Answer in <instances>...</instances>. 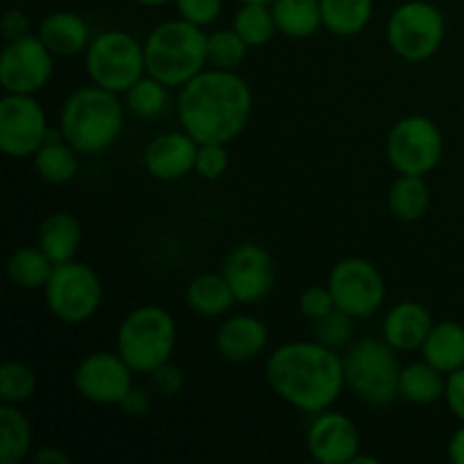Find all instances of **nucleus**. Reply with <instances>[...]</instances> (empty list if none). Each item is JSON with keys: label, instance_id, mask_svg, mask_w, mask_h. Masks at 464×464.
<instances>
[{"label": "nucleus", "instance_id": "nucleus-1", "mask_svg": "<svg viewBox=\"0 0 464 464\" xmlns=\"http://www.w3.org/2000/svg\"><path fill=\"white\" fill-rule=\"evenodd\" d=\"M266 376L272 392L306 415L334 406L347 388L344 358L320 340H295L267 356Z\"/></svg>", "mask_w": 464, "mask_h": 464}, {"label": "nucleus", "instance_id": "nucleus-2", "mask_svg": "<svg viewBox=\"0 0 464 464\" xmlns=\"http://www.w3.org/2000/svg\"><path fill=\"white\" fill-rule=\"evenodd\" d=\"M254 93L236 71L204 68L198 77L181 86L177 100L181 130L198 143H231L249 125Z\"/></svg>", "mask_w": 464, "mask_h": 464}, {"label": "nucleus", "instance_id": "nucleus-3", "mask_svg": "<svg viewBox=\"0 0 464 464\" xmlns=\"http://www.w3.org/2000/svg\"><path fill=\"white\" fill-rule=\"evenodd\" d=\"M125 109L118 93L91 82L66 98L59 113V131L77 152L93 157L121 139Z\"/></svg>", "mask_w": 464, "mask_h": 464}, {"label": "nucleus", "instance_id": "nucleus-4", "mask_svg": "<svg viewBox=\"0 0 464 464\" xmlns=\"http://www.w3.org/2000/svg\"><path fill=\"white\" fill-rule=\"evenodd\" d=\"M207 41L204 27L184 18L159 23L143 44L148 72L168 89H181L208 68Z\"/></svg>", "mask_w": 464, "mask_h": 464}, {"label": "nucleus", "instance_id": "nucleus-5", "mask_svg": "<svg viewBox=\"0 0 464 464\" xmlns=\"http://www.w3.org/2000/svg\"><path fill=\"white\" fill-rule=\"evenodd\" d=\"M177 349V322L170 311L145 304L127 313L116 334V352L134 374H152Z\"/></svg>", "mask_w": 464, "mask_h": 464}, {"label": "nucleus", "instance_id": "nucleus-6", "mask_svg": "<svg viewBox=\"0 0 464 464\" xmlns=\"http://www.w3.org/2000/svg\"><path fill=\"white\" fill-rule=\"evenodd\" d=\"M397 353L383 338H362L353 343L343 356L349 392L367 406H392L399 399L401 374Z\"/></svg>", "mask_w": 464, "mask_h": 464}, {"label": "nucleus", "instance_id": "nucleus-7", "mask_svg": "<svg viewBox=\"0 0 464 464\" xmlns=\"http://www.w3.org/2000/svg\"><path fill=\"white\" fill-rule=\"evenodd\" d=\"M84 68L93 84L121 95L148 72L145 45L122 30L100 32L86 48Z\"/></svg>", "mask_w": 464, "mask_h": 464}, {"label": "nucleus", "instance_id": "nucleus-8", "mask_svg": "<svg viewBox=\"0 0 464 464\" xmlns=\"http://www.w3.org/2000/svg\"><path fill=\"white\" fill-rule=\"evenodd\" d=\"M388 45L403 62H429L442 48L447 18L429 0H408L388 18Z\"/></svg>", "mask_w": 464, "mask_h": 464}, {"label": "nucleus", "instance_id": "nucleus-9", "mask_svg": "<svg viewBox=\"0 0 464 464\" xmlns=\"http://www.w3.org/2000/svg\"><path fill=\"white\" fill-rule=\"evenodd\" d=\"M45 306L63 324H86L102 306L104 288L98 272L80 261L54 266L53 276L44 288Z\"/></svg>", "mask_w": 464, "mask_h": 464}, {"label": "nucleus", "instance_id": "nucleus-10", "mask_svg": "<svg viewBox=\"0 0 464 464\" xmlns=\"http://www.w3.org/2000/svg\"><path fill=\"white\" fill-rule=\"evenodd\" d=\"M385 154L397 175H430L444 157L442 130L433 118L421 113L401 118L388 131Z\"/></svg>", "mask_w": 464, "mask_h": 464}, {"label": "nucleus", "instance_id": "nucleus-11", "mask_svg": "<svg viewBox=\"0 0 464 464\" xmlns=\"http://www.w3.org/2000/svg\"><path fill=\"white\" fill-rule=\"evenodd\" d=\"M329 290L335 308L353 320L376 315L385 302V281L379 267L361 256H347L334 266L329 275Z\"/></svg>", "mask_w": 464, "mask_h": 464}, {"label": "nucleus", "instance_id": "nucleus-12", "mask_svg": "<svg viewBox=\"0 0 464 464\" xmlns=\"http://www.w3.org/2000/svg\"><path fill=\"white\" fill-rule=\"evenodd\" d=\"M48 134V116L34 95L5 93L0 100V150L7 157H34Z\"/></svg>", "mask_w": 464, "mask_h": 464}, {"label": "nucleus", "instance_id": "nucleus-13", "mask_svg": "<svg viewBox=\"0 0 464 464\" xmlns=\"http://www.w3.org/2000/svg\"><path fill=\"white\" fill-rule=\"evenodd\" d=\"M54 72V54L39 34L7 41L0 54V86L5 93L36 95L48 86Z\"/></svg>", "mask_w": 464, "mask_h": 464}, {"label": "nucleus", "instance_id": "nucleus-14", "mask_svg": "<svg viewBox=\"0 0 464 464\" xmlns=\"http://www.w3.org/2000/svg\"><path fill=\"white\" fill-rule=\"evenodd\" d=\"M134 370L118 352H93L77 365L72 383L77 394L95 406H121L134 388Z\"/></svg>", "mask_w": 464, "mask_h": 464}, {"label": "nucleus", "instance_id": "nucleus-15", "mask_svg": "<svg viewBox=\"0 0 464 464\" xmlns=\"http://www.w3.org/2000/svg\"><path fill=\"white\" fill-rule=\"evenodd\" d=\"M222 275L229 281L236 302L252 306V304L263 302L275 288V258L263 245L243 243L229 252Z\"/></svg>", "mask_w": 464, "mask_h": 464}, {"label": "nucleus", "instance_id": "nucleus-16", "mask_svg": "<svg viewBox=\"0 0 464 464\" xmlns=\"http://www.w3.org/2000/svg\"><path fill=\"white\" fill-rule=\"evenodd\" d=\"M361 430L352 417L335 411L313 415L306 430L308 456L320 464H352L361 453Z\"/></svg>", "mask_w": 464, "mask_h": 464}, {"label": "nucleus", "instance_id": "nucleus-17", "mask_svg": "<svg viewBox=\"0 0 464 464\" xmlns=\"http://www.w3.org/2000/svg\"><path fill=\"white\" fill-rule=\"evenodd\" d=\"M199 143L186 130L154 136L143 152V168L159 181H177L195 172Z\"/></svg>", "mask_w": 464, "mask_h": 464}, {"label": "nucleus", "instance_id": "nucleus-18", "mask_svg": "<svg viewBox=\"0 0 464 464\" xmlns=\"http://www.w3.org/2000/svg\"><path fill=\"white\" fill-rule=\"evenodd\" d=\"M270 344V329L254 315H229L216 334V349L227 362H249Z\"/></svg>", "mask_w": 464, "mask_h": 464}, {"label": "nucleus", "instance_id": "nucleus-19", "mask_svg": "<svg viewBox=\"0 0 464 464\" xmlns=\"http://www.w3.org/2000/svg\"><path fill=\"white\" fill-rule=\"evenodd\" d=\"M435 320L429 308L420 302H399L383 317V340L399 353H411L421 349L429 338Z\"/></svg>", "mask_w": 464, "mask_h": 464}, {"label": "nucleus", "instance_id": "nucleus-20", "mask_svg": "<svg viewBox=\"0 0 464 464\" xmlns=\"http://www.w3.org/2000/svg\"><path fill=\"white\" fill-rule=\"evenodd\" d=\"M39 39L48 45L54 57H75L84 54L91 44V27L84 16L75 12H53L41 21L36 30Z\"/></svg>", "mask_w": 464, "mask_h": 464}, {"label": "nucleus", "instance_id": "nucleus-21", "mask_svg": "<svg viewBox=\"0 0 464 464\" xmlns=\"http://www.w3.org/2000/svg\"><path fill=\"white\" fill-rule=\"evenodd\" d=\"M421 356L442 374H453L464 367V324L456 320L435 322L429 338L421 344Z\"/></svg>", "mask_w": 464, "mask_h": 464}, {"label": "nucleus", "instance_id": "nucleus-22", "mask_svg": "<svg viewBox=\"0 0 464 464\" xmlns=\"http://www.w3.org/2000/svg\"><path fill=\"white\" fill-rule=\"evenodd\" d=\"M39 245L45 252V256L59 266L75 258L82 245V225L72 213L54 211L41 222L39 229Z\"/></svg>", "mask_w": 464, "mask_h": 464}, {"label": "nucleus", "instance_id": "nucleus-23", "mask_svg": "<svg viewBox=\"0 0 464 464\" xmlns=\"http://www.w3.org/2000/svg\"><path fill=\"white\" fill-rule=\"evenodd\" d=\"M34 170L45 184L62 186L75 179L80 170V152L62 136V131L50 130L48 140L34 154Z\"/></svg>", "mask_w": 464, "mask_h": 464}, {"label": "nucleus", "instance_id": "nucleus-24", "mask_svg": "<svg viewBox=\"0 0 464 464\" xmlns=\"http://www.w3.org/2000/svg\"><path fill=\"white\" fill-rule=\"evenodd\" d=\"M186 302L195 315L207 317V320L227 315L234 304H238L229 281L225 279V275H216V272H204L195 276L186 288Z\"/></svg>", "mask_w": 464, "mask_h": 464}, {"label": "nucleus", "instance_id": "nucleus-25", "mask_svg": "<svg viewBox=\"0 0 464 464\" xmlns=\"http://www.w3.org/2000/svg\"><path fill=\"white\" fill-rule=\"evenodd\" d=\"M447 392V374L435 370L430 362H408L399 374V397L412 406H430L444 399Z\"/></svg>", "mask_w": 464, "mask_h": 464}, {"label": "nucleus", "instance_id": "nucleus-26", "mask_svg": "<svg viewBox=\"0 0 464 464\" xmlns=\"http://www.w3.org/2000/svg\"><path fill=\"white\" fill-rule=\"evenodd\" d=\"M270 7L276 30L288 39H308L324 27L320 0H275Z\"/></svg>", "mask_w": 464, "mask_h": 464}, {"label": "nucleus", "instance_id": "nucleus-27", "mask_svg": "<svg viewBox=\"0 0 464 464\" xmlns=\"http://www.w3.org/2000/svg\"><path fill=\"white\" fill-rule=\"evenodd\" d=\"M324 30L334 36H356L370 25L374 0H320Z\"/></svg>", "mask_w": 464, "mask_h": 464}, {"label": "nucleus", "instance_id": "nucleus-28", "mask_svg": "<svg viewBox=\"0 0 464 464\" xmlns=\"http://www.w3.org/2000/svg\"><path fill=\"white\" fill-rule=\"evenodd\" d=\"M54 270V263L45 256L39 245H23L7 258V276L21 290H44Z\"/></svg>", "mask_w": 464, "mask_h": 464}, {"label": "nucleus", "instance_id": "nucleus-29", "mask_svg": "<svg viewBox=\"0 0 464 464\" xmlns=\"http://www.w3.org/2000/svg\"><path fill=\"white\" fill-rule=\"evenodd\" d=\"M390 211L401 222H417L429 213L430 188L424 177L399 175L388 193Z\"/></svg>", "mask_w": 464, "mask_h": 464}, {"label": "nucleus", "instance_id": "nucleus-30", "mask_svg": "<svg viewBox=\"0 0 464 464\" xmlns=\"http://www.w3.org/2000/svg\"><path fill=\"white\" fill-rule=\"evenodd\" d=\"M32 451V426L18 406H0V462L21 464Z\"/></svg>", "mask_w": 464, "mask_h": 464}, {"label": "nucleus", "instance_id": "nucleus-31", "mask_svg": "<svg viewBox=\"0 0 464 464\" xmlns=\"http://www.w3.org/2000/svg\"><path fill=\"white\" fill-rule=\"evenodd\" d=\"M240 39L249 45V48H263L275 39L276 23L275 14H272L270 5L247 3L240 5L238 12L234 14V23H231Z\"/></svg>", "mask_w": 464, "mask_h": 464}, {"label": "nucleus", "instance_id": "nucleus-32", "mask_svg": "<svg viewBox=\"0 0 464 464\" xmlns=\"http://www.w3.org/2000/svg\"><path fill=\"white\" fill-rule=\"evenodd\" d=\"M168 86L163 82H159L157 77H152L150 72H145L136 84H131L125 91V107L139 121H154L157 116H161L168 107Z\"/></svg>", "mask_w": 464, "mask_h": 464}, {"label": "nucleus", "instance_id": "nucleus-33", "mask_svg": "<svg viewBox=\"0 0 464 464\" xmlns=\"http://www.w3.org/2000/svg\"><path fill=\"white\" fill-rule=\"evenodd\" d=\"M249 45L240 39L234 27H220L211 32L207 41L208 68H220V71H238L240 63L247 57Z\"/></svg>", "mask_w": 464, "mask_h": 464}, {"label": "nucleus", "instance_id": "nucleus-34", "mask_svg": "<svg viewBox=\"0 0 464 464\" xmlns=\"http://www.w3.org/2000/svg\"><path fill=\"white\" fill-rule=\"evenodd\" d=\"M36 372L21 361H7L0 367V399L3 403L21 406L30 401L36 392Z\"/></svg>", "mask_w": 464, "mask_h": 464}, {"label": "nucleus", "instance_id": "nucleus-35", "mask_svg": "<svg viewBox=\"0 0 464 464\" xmlns=\"http://www.w3.org/2000/svg\"><path fill=\"white\" fill-rule=\"evenodd\" d=\"M353 335V317H349L347 313H343L340 308H335L334 313H329L326 317L315 322V340H320L322 344L331 349H343L344 344L352 343Z\"/></svg>", "mask_w": 464, "mask_h": 464}, {"label": "nucleus", "instance_id": "nucleus-36", "mask_svg": "<svg viewBox=\"0 0 464 464\" xmlns=\"http://www.w3.org/2000/svg\"><path fill=\"white\" fill-rule=\"evenodd\" d=\"M229 168V152L227 143H199L198 159H195V172L202 179L216 181Z\"/></svg>", "mask_w": 464, "mask_h": 464}, {"label": "nucleus", "instance_id": "nucleus-37", "mask_svg": "<svg viewBox=\"0 0 464 464\" xmlns=\"http://www.w3.org/2000/svg\"><path fill=\"white\" fill-rule=\"evenodd\" d=\"M297 306L304 320L315 324L317 320H322V317H326L329 313L335 311V299L334 295H331L329 285H311V288H306L299 295Z\"/></svg>", "mask_w": 464, "mask_h": 464}, {"label": "nucleus", "instance_id": "nucleus-38", "mask_svg": "<svg viewBox=\"0 0 464 464\" xmlns=\"http://www.w3.org/2000/svg\"><path fill=\"white\" fill-rule=\"evenodd\" d=\"M175 7L179 18L198 27H207L218 21L222 7H225V0H175Z\"/></svg>", "mask_w": 464, "mask_h": 464}, {"label": "nucleus", "instance_id": "nucleus-39", "mask_svg": "<svg viewBox=\"0 0 464 464\" xmlns=\"http://www.w3.org/2000/svg\"><path fill=\"white\" fill-rule=\"evenodd\" d=\"M184 385H186L184 372H181L172 361L166 362V365L157 367V370L150 374V388H152L154 394H159V397L163 399L179 397Z\"/></svg>", "mask_w": 464, "mask_h": 464}, {"label": "nucleus", "instance_id": "nucleus-40", "mask_svg": "<svg viewBox=\"0 0 464 464\" xmlns=\"http://www.w3.org/2000/svg\"><path fill=\"white\" fill-rule=\"evenodd\" d=\"M444 401H447L449 411L456 415V420H460V424H464V367L447 376Z\"/></svg>", "mask_w": 464, "mask_h": 464}, {"label": "nucleus", "instance_id": "nucleus-41", "mask_svg": "<svg viewBox=\"0 0 464 464\" xmlns=\"http://www.w3.org/2000/svg\"><path fill=\"white\" fill-rule=\"evenodd\" d=\"M0 30H3L5 41H16L23 36L32 34L30 32V18L21 9H7L3 14V21H0Z\"/></svg>", "mask_w": 464, "mask_h": 464}, {"label": "nucleus", "instance_id": "nucleus-42", "mask_svg": "<svg viewBox=\"0 0 464 464\" xmlns=\"http://www.w3.org/2000/svg\"><path fill=\"white\" fill-rule=\"evenodd\" d=\"M122 412H125V415H131V417H143V415H148V411H150V394L145 392V390H140V388H131L130 392H127V397L122 399V403L121 406Z\"/></svg>", "mask_w": 464, "mask_h": 464}, {"label": "nucleus", "instance_id": "nucleus-43", "mask_svg": "<svg viewBox=\"0 0 464 464\" xmlns=\"http://www.w3.org/2000/svg\"><path fill=\"white\" fill-rule=\"evenodd\" d=\"M68 453H63L59 447H41L34 453V462L39 464H68Z\"/></svg>", "mask_w": 464, "mask_h": 464}, {"label": "nucleus", "instance_id": "nucleus-44", "mask_svg": "<svg viewBox=\"0 0 464 464\" xmlns=\"http://www.w3.org/2000/svg\"><path fill=\"white\" fill-rule=\"evenodd\" d=\"M449 460L453 464H464V424L453 430L451 440H449Z\"/></svg>", "mask_w": 464, "mask_h": 464}, {"label": "nucleus", "instance_id": "nucleus-45", "mask_svg": "<svg viewBox=\"0 0 464 464\" xmlns=\"http://www.w3.org/2000/svg\"><path fill=\"white\" fill-rule=\"evenodd\" d=\"M136 5H143V7H163L168 3H175V0H131Z\"/></svg>", "mask_w": 464, "mask_h": 464}, {"label": "nucleus", "instance_id": "nucleus-46", "mask_svg": "<svg viewBox=\"0 0 464 464\" xmlns=\"http://www.w3.org/2000/svg\"><path fill=\"white\" fill-rule=\"evenodd\" d=\"M362 462H367V464H379V458L365 456V453H358V456L353 458L352 464H362Z\"/></svg>", "mask_w": 464, "mask_h": 464}, {"label": "nucleus", "instance_id": "nucleus-47", "mask_svg": "<svg viewBox=\"0 0 464 464\" xmlns=\"http://www.w3.org/2000/svg\"><path fill=\"white\" fill-rule=\"evenodd\" d=\"M240 5H247V3H258V5H272L275 0H238Z\"/></svg>", "mask_w": 464, "mask_h": 464}]
</instances>
